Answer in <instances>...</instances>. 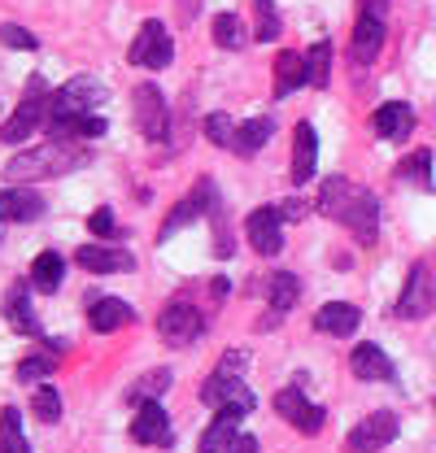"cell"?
Wrapping results in <instances>:
<instances>
[{"mask_svg": "<svg viewBox=\"0 0 436 453\" xmlns=\"http://www.w3.org/2000/svg\"><path fill=\"white\" fill-rule=\"evenodd\" d=\"M319 210L327 219H336L340 226H349L362 244H376V235H380V201L367 188H354L349 179L331 174V179H323Z\"/></svg>", "mask_w": 436, "mask_h": 453, "instance_id": "obj_1", "label": "cell"}, {"mask_svg": "<svg viewBox=\"0 0 436 453\" xmlns=\"http://www.w3.org/2000/svg\"><path fill=\"white\" fill-rule=\"evenodd\" d=\"M92 153L79 149L74 140H49L44 149H27L18 153L9 166H4V179L9 183H31V179H53V174H70V170L88 166Z\"/></svg>", "mask_w": 436, "mask_h": 453, "instance_id": "obj_2", "label": "cell"}, {"mask_svg": "<svg viewBox=\"0 0 436 453\" xmlns=\"http://www.w3.org/2000/svg\"><path fill=\"white\" fill-rule=\"evenodd\" d=\"M49 92H44V79L40 74H31V88H27V96H22V105L4 118V127H0V140L4 144H22L35 127H44L49 122Z\"/></svg>", "mask_w": 436, "mask_h": 453, "instance_id": "obj_3", "label": "cell"}, {"mask_svg": "<svg viewBox=\"0 0 436 453\" xmlns=\"http://www.w3.org/2000/svg\"><path fill=\"white\" fill-rule=\"evenodd\" d=\"M158 336L170 344V349H188L206 336V314L192 305V301H170L162 314H158Z\"/></svg>", "mask_w": 436, "mask_h": 453, "instance_id": "obj_4", "label": "cell"}, {"mask_svg": "<svg viewBox=\"0 0 436 453\" xmlns=\"http://www.w3.org/2000/svg\"><path fill=\"white\" fill-rule=\"evenodd\" d=\"M105 101V88L88 74H74L66 88H57L53 101H49V118H79V113H92Z\"/></svg>", "mask_w": 436, "mask_h": 453, "instance_id": "obj_5", "label": "cell"}, {"mask_svg": "<svg viewBox=\"0 0 436 453\" xmlns=\"http://www.w3.org/2000/svg\"><path fill=\"white\" fill-rule=\"evenodd\" d=\"M131 65H144V70H166L170 65V57H175V44H170V35H166V27L158 18H149L140 31H136V40H131Z\"/></svg>", "mask_w": 436, "mask_h": 453, "instance_id": "obj_6", "label": "cell"}, {"mask_svg": "<svg viewBox=\"0 0 436 453\" xmlns=\"http://www.w3.org/2000/svg\"><path fill=\"white\" fill-rule=\"evenodd\" d=\"M131 105H136V127H140V135L144 140H166V131H170V110H166V96L158 92V83H140L136 88V96H131Z\"/></svg>", "mask_w": 436, "mask_h": 453, "instance_id": "obj_7", "label": "cell"}, {"mask_svg": "<svg viewBox=\"0 0 436 453\" xmlns=\"http://www.w3.org/2000/svg\"><path fill=\"white\" fill-rule=\"evenodd\" d=\"M432 310H436V283H432V271L419 262V266H410L406 288L397 296V319H428Z\"/></svg>", "mask_w": 436, "mask_h": 453, "instance_id": "obj_8", "label": "cell"}, {"mask_svg": "<svg viewBox=\"0 0 436 453\" xmlns=\"http://www.w3.org/2000/svg\"><path fill=\"white\" fill-rule=\"evenodd\" d=\"M275 410H279V418H288L301 436H319V432H323L327 410L315 405V401H306V393H297V388H279V393H275Z\"/></svg>", "mask_w": 436, "mask_h": 453, "instance_id": "obj_9", "label": "cell"}, {"mask_svg": "<svg viewBox=\"0 0 436 453\" xmlns=\"http://www.w3.org/2000/svg\"><path fill=\"white\" fill-rule=\"evenodd\" d=\"M214 205H218L214 179H201V183H197V192H192V196H183V201H179V205H175V210L166 214V223H162V231H158V235H162V240H170V235H175L179 226L197 223V219H201V214H210Z\"/></svg>", "mask_w": 436, "mask_h": 453, "instance_id": "obj_10", "label": "cell"}, {"mask_svg": "<svg viewBox=\"0 0 436 453\" xmlns=\"http://www.w3.org/2000/svg\"><path fill=\"white\" fill-rule=\"evenodd\" d=\"M245 235H249L253 253H262V257H275V253L284 249V214H279L275 205H262V210H253V214L245 219Z\"/></svg>", "mask_w": 436, "mask_h": 453, "instance_id": "obj_11", "label": "cell"}, {"mask_svg": "<svg viewBox=\"0 0 436 453\" xmlns=\"http://www.w3.org/2000/svg\"><path fill=\"white\" fill-rule=\"evenodd\" d=\"M397 441V414L393 410H376V414H367L354 432H349V449L354 453H376L384 445H393Z\"/></svg>", "mask_w": 436, "mask_h": 453, "instance_id": "obj_12", "label": "cell"}, {"mask_svg": "<svg viewBox=\"0 0 436 453\" xmlns=\"http://www.w3.org/2000/svg\"><path fill=\"white\" fill-rule=\"evenodd\" d=\"M44 219V196L27 183H9L0 192V223H35Z\"/></svg>", "mask_w": 436, "mask_h": 453, "instance_id": "obj_13", "label": "cell"}, {"mask_svg": "<svg viewBox=\"0 0 436 453\" xmlns=\"http://www.w3.org/2000/svg\"><path fill=\"white\" fill-rule=\"evenodd\" d=\"M131 441H136V445H170V441H175V432H170V414H166L158 401L136 405V418H131Z\"/></svg>", "mask_w": 436, "mask_h": 453, "instance_id": "obj_14", "label": "cell"}, {"mask_svg": "<svg viewBox=\"0 0 436 453\" xmlns=\"http://www.w3.org/2000/svg\"><path fill=\"white\" fill-rule=\"evenodd\" d=\"M31 288H35V283L13 280L9 292H4V323H9L18 336H40V319H35V310H31Z\"/></svg>", "mask_w": 436, "mask_h": 453, "instance_id": "obj_15", "label": "cell"}, {"mask_svg": "<svg viewBox=\"0 0 436 453\" xmlns=\"http://www.w3.org/2000/svg\"><path fill=\"white\" fill-rule=\"evenodd\" d=\"M245 414H249V405H218L214 423L206 427L197 453H227V445L240 436V418H245Z\"/></svg>", "mask_w": 436, "mask_h": 453, "instance_id": "obj_16", "label": "cell"}, {"mask_svg": "<svg viewBox=\"0 0 436 453\" xmlns=\"http://www.w3.org/2000/svg\"><path fill=\"white\" fill-rule=\"evenodd\" d=\"M74 262L88 271V275H118V271H136V257L127 249H113V244H83L74 253Z\"/></svg>", "mask_w": 436, "mask_h": 453, "instance_id": "obj_17", "label": "cell"}, {"mask_svg": "<svg viewBox=\"0 0 436 453\" xmlns=\"http://www.w3.org/2000/svg\"><path fill=\"white\" fill-rule=\"evenodd\" d=\"M349 371H354L358 380H367V384H388V380L397 375L393 357L384 353L380 344H358V349L349 353Z\"/></svg>", "mask_w": 436, "mask_h": 453, "instance_id": "obj_18", "label": "cell"}, {"mask_svg": "<svg viewBox=\"0 0 436 453\" xmlns=\"http://www.w3.org/2000/svg\"><path fill=\"white\" fill-rule=\"evenodd\" d=\"M315 166H319V135L310 122H297L292 131V183H310L315 179Z\"/></svg>", "mask_w": 436, "mask_h": 453, "instance_id": "obj_19", "label": "cell"}, {"mask_svg": "<svg viewBox=\"0 0 436 453\" xmlns=\"http://www.w3.org/2000/svg\"><path fill=\"white\" fill-rule=\"evenodd\" d=\"M131 319H136V310H131L127 301H118V296H88V323H92L101 336L127 327Z\"/></svg>", "mask_w": 436, "mask_h": 453, "instance_id": "obj_20", "label": "cell"}, {"mask_svg": "<svg viewBox=\"0 0 436 453\" xmlns=\"http://www.w3.org/2000/svg\"><path fill=\"white\" fill-rule=\"evenodd\" d=\"M201 401L206 405H249L253 410V396H249V388L240 384V375H227V371H214L206 384H201Z\"/></svg>", "mask_w": 436, "mask_h": 453, "instance_id": "obj_21", "label": "cell"}, {"mask_svg": "<svg viewBox=\"0 0 436 453\" xmlns=\"http://www.w3.org/2000/svg\"><path fill=\"white\" fill-rule=\"evenodd\" d=\"M380 49H384V18L362 13L358 27H354V49H349L354 65H371V61L380 57Z\"/></svg>", "mask_w": 436, "mask_h": 453, "instance_id": "obj_22", "label": "cell"}, {"mask_svg": "<svg viewBox=\"0 0 436 453\" xmlns=\"http://www.w3.org/2000/svg\"><path fill=\"white\" fill-rule=\"evenodd\" d=\"M371 127H376L380 140H406L415 131V110L406 101H388V105L371 113Z\"/></svg>", "mask_w": 436, "mask_h": 453, "instance_id": "obj_23", "label": "cell"}, {"mask_svg": "<svg viewBox=\"0 0 436 453\" xmlns=\"http://www.w3.org/2000/svg\"><path fill=\"white\" fill-rule=\"evenodd\" d=\"M301 83H310V74H306V53L284 49V53L275 57V96L284 101V96H292Z\"/></svg>", "mask_w": 436, "mask_h": 453, "instance_id": "obj_24", "label": "cell"}, {"mask_svg": "<svg viewBox=\"0 0 436 453\" xmlns=\"http://www.w3.org/2000/svg\"><path fill=\"white\" fill-rule=\"evenodd\" d=\"M358 323H362L358 305H345V301H331V305H323V310L315 314V327H319L323 336H354Z\"/></svg>", "mask_w": 436, "mask_h": 453, "instance_id": "obj_25", "label": "cell"}, {"mask_svg": "<svg viewBox=\"0 0 436 453\" xmlns=\"http://www.w3.org/2000/svg\"><path fill=\"white\" fill-rule=\"evenodd\" d=\"M275 135V122L271 118H249V122H240L236 127V135H231V149L240 153V157H253L267 140Z\"/></svg>", "mask_w": 436, "mask_h": 453, "instance_id": "obj_26", "label": "cell"}, {"mask_svg": "<svg viewBox=\"0 0 436 453\" xmlns=\"http://www.w3.org/2000/svg\"><path fill=\"white\" fill-rule=\"evenodd\" d=\"M297 301H301V280L292 271H275L271 280H267V305H271L275 314H288Z\"/></svg>", "mask_w": 436, "mask_h": 453, "instance_id": "obj_27", "label": "cell"}, {"mask_svg": "<svg viewBox=\"0 0 436 453\" xmlns=\"http://www.w3.org/2000/svg\"><path fill=\"white\" fill-rule=\"evenodd\" d=\"M66 344L61 340H49L40 353H31V357H22L18 362V384H40L44 375H53V366H57V353H61Z\"/></svg>", "mask_w": 436, "mask_h": 453, "instance_id": "obj_28", "label": "cell"}, {"mask_svg": "<svg viewBox=\"0 0 436 453\" xmlns=\"http://www.w3.org/2000/svg\"><path fill=\"white\" fill-rule=\"evenodd\" d=\"M66 280V257L57 253V249H44L40 257H35V266H31V283L40 288V292H57Z\"/></svg>", "mask_w": 436, "mask_h": 453, "instance_id": "obj_29", "label": "cell"}, {"mask_svg": "<svg viewBox=\"0 0 436 453\" xmlns=\"http://www.w3.org/2000/svg\"><path fill=\"white\" fill-rule=\"evenodd\" d=\"M170 388V371L166 366H158V371H149V375H140L131 388H127V405H144V401H158V396Z\"/></svg>", "mask_w": 436, "mask_h": 453, "instance_id": "obj_30", "label": "cell"}, {"mask_svg": "<svg viewBox=\"0 0 436 453\" xmlns=\"http://www.w3.org/2000/svg\"><path fill=\"white\" fill-rule=\"evenodd\" d=\"M0 453H31L27 436H22V418H18L13 405L0 410Z\"/></svg>", "mask_w": 436, "mask_h": 453, "instance_id": "obj_31", "label": "cell"}, {"mask_svg": "<svg viewBox=\"0 0 436 453\" xmlns=\"http://www.w3.org/2000/svg\"><path fill=\"white\" fill-rule=\"evenodd\" d=\"M306 74H310V88H327V83H331V44H327V40L310 44V53H306Z\"/></svg>", "mask_w": 436, "mask_h": 453, "instance_id": "obj_32", "label": "cell"}, {"mask_svg": "<svg viewBox=\"0 0 436 453\" xmlns=\"http://www.w3.org/2000/svg\"><path fill=\"white\" fill-rule=\"evenodd\" d=\"M214 44L218 49H240L245 44V31H240V18L236 13H218L214 18Z\"/></svg>", "mask_w": 436, "mask_h": 453, "instance_id": "obj_33", "label": "cell"}, {"mask_svg": "<svg viewBox=\"0 0 436 453\" xmlns=\"http://www.w3.org/2000/svg\"><path fill=\"white\" fill-rule=\"evenodd\" d=\"M31 410H35V418H44V423H57V418H61V396H57L53 384H40V388H35Z\"/></svg>", "mask_w": 436, "mask_h": 453, "instance_id": "obj_34", "label": "cell"}, {"mask_svg": "<svg viewBox=\"0 0 436 453\" xmlns=\"http://www.w3.org/2000/svg\"><path fill=\"white\" fill-rule=\"evenodd\" d=\"M0 44L4 49H18V53H35L40 49V40L27 27H18V22H0Z\"/></svg>", "mask_w": 436, "mask_h": 453, "instance_id": "obj_35", "label": "cell"}, {"mask_svg": "<svg viewBox=\"0 0 436 453\" xmlns=\"http://www.w3.org/2000/svg\"><path fill=\"white\" fill-rule=\"evenodd\" d=\"M428 166H432V153H428V149H419L415 157H406V162L397 166V179H415L419 188H432V179H428Z\"/></svg>", "mask_w": 436, "mask_h": 453, "instance_id": "obj_36", "label": "cell"}, {"mask_svg": "<svg viewBox=\"0 0 436 453\" xmlns=\"http://www.w3.org/2000/svg\"><path fill=\"white\" fill-rule=\"evenodd\" d=\"M279 31H284V22L275 13V0H258V40L271 44V40H279Z\"/></svg>", "mask_w": 436, "mask_h": 453, "instance_id": "obj_37", "label": "cell"}, {"mask_svg": "<svg viewBox=\"0 0 436 453\" xmlns=\"http://www.w3.org/2000/svg\"><path fill=\"white\" fill-rule=\"evenodd\" d=\"M210 226H214V257H231L236 244H231V226H227V219H222V205L210 210Z\"/></svg>", "mask_w": 436, "mask_h": 453, "instance_id": "obj_38", "label": "cell"}, {"mask_svg": "<svg viewBox=\"0 0 436 453\" xmlns=\"http://www.w3.org/2000/svg\"><path fill=\"white\" fill-rule=\"evenodd\" d=\"M206 135L214 140L218 149H231V135H236V122H231L227 113H210V118H206Z\"/></svg>", "mask_w": 436, "mask_h": 453, "instance_id": "obj_39", "label": "cell"}, {"mask_svg": "<svg viewBox=\"0 0 436 453\" xmlns=\"http://www.w3.org/2000/svg\"><path fill=\"white\" fill-rule=\"evenodd\" d=\"M88 226H92L97 235H113V231H118V223H113V210H109V205L92 210V214H88Z\"/></svg>", "mask_w": 436, "mask_h": 453, "instance_id": "obj_40", "label": "cell"}, {"mask_svg": "<svg viewBox=\"0 0 436 453\" xmlns=\"http://www.w3.org/2000/svg\"><path fill=\"white\" fill-rule=\"evenodd\" d=\"M279 214H284L288 223H301V219L310 214V205H306L301 196H292V201H284V205H279Z\"/></svg>", "mask_w": 436, "mask_h": 453, "instance_id": "obj_41", "label": "cell"}, {"mask_svg": "<svg viewBox=\"0 0 436 453\" xmlns=\"http://www.w3.org/2000/svg\"><path fill=\"white\" fill-rule=\"evenodd\" d=\"M227 453H258V441H253L249 432H240V436H236V441L227 445Z\"/></svg>", "mask_w": 436, "mask_h": 453, "instance_id": "obj_42", "label": "cell"}, {"mask_svg": "<svg viewBox=\"0 0 436 453\" xmlns=\"http://www.w3.org/2000/svg\"><path fill=\"white\" fill-rule=\"evenodd\" d=\"M358 4H362V13H376V18L388 13V0H358Z\"/></svg>", "mask_w": 436, "mask_h": 453, "instance_id": "obj_43", "label": "cell"}]
</instances>
